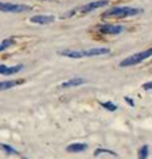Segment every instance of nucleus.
Listing matches in <instances>:
<instances>
[{
    "instance_id": "obj_1",
    "label": "nucleus",
    "mask_w": 152,
    "mask_h": 159,
    "mask_svg": "<svg viewBox=\"0 0 152 159\" xmlns=\"http://www.w3.org/2000/svg\"><path fill=\"white\" fill-rule=\"evenodd\" d=\"M111 53V49L106 47L91 48L88 50H62L58 52L59 55L73 59H79L83 57H96V56L107 55Z\"/></svg>"
},
{
    "instance_id": "obj_2",
    "label": "nucleus",
    "mask_w": 152,
    "mask_h": 159,
    "mask_svg": "<svg viewBox=\"0 0 152 159\" xmlns=\"http://www.w3.org/2000/svg\"><path fill=\"white\" fill-rule=\"evenodd\" d=\"M144 10L139 7H115L111 10L104 11L102 17L103 18H117V19H124V18L138 16L142 14Z\"/></svg>"
},
{
    "instance_id": "obj_3",
    "label": "nucleus",
    "mask_w": 152,
    "mask_h": 159,
    "mask_svg": "<svg viewBox=\"0 0 152 159\" xmlns=\"http://www.w3.org/2000/svg\"><path fill=\"white\" fill-rule=\"evenodd\" d=\"M152 56V48L150 49H147L145 51H141V52L135 53V54L128 56V57L124 58L123 61H120V66L121 68H128V67H132V66L139 65L143 62L146 59H148L149 57Z\"/></svg>"
},
{
    "instance_id": "obj_4",
    "label": "nucleus",
    "mask_w": 152,
    "mask_h": 159,
    "mask_svg": "<svg viewBox=\"0 0 152 159\" xmlns=\"http://www.w3.org/2000/svg\"><path fill=\"white\" fill-rule=\"evenodd\" d=\"M108 3H109L108 0H98V1H92V2H89V3H86L85 5H81V7H76L72 11H68V13L66 14V16L71 17L76 13L89 14V13H91V11H94L98 10V8L106 7V5H108Z\"/></svg>"
},
{
    "instance_id": "obj_5",
    "label": "nucleus",
    "mask_w": 152,
    "mask_h": 159,
    "mask_svg": "<svg viewBox=\"0 0 152 159\" xmlns=\"http://www.w3.org/2000/svg\"><path fill=\"white\" fill-rule=\"evenodd\" d=\"M32 7L27 4L12 3V2H0V11L7 14H21L31 11Z\"/></svg>"
},
{
    "instance_id": "obj_6",
    "label": "nucleus",
    "mask_w": 152,
    "mask_h": 159,
    "mask_svg": "<svg viewBox=\"0 0 152 159\" xmlns=\"http://www.w3.org/2000/svg\"><path fill=\"white\" fill-rule=\"evenodd\" d=\"M124 26L122 25H113V24H103V25L98 26V30L102 34L108 35H116L120 34L124 31Z\"/></svg>"
},
{
    "instance_id": "obj_7",
    "label": "nucleus",
    "mask_w": 152,
    "mask_h": 159,
    "mask_svg": "<svg viewBox=\"0 0 152 159\" xmlns=\"http://www.w3.org/2000/svg\"><path fill=\"white\" fill-rule=\"evenodd\" d=\"M24 69V65L19 64L15 66H7V65H0V75L3 76H11L19 73Z\"/></svg>"
},
{
    "instance_id": "obj_8",
    "label": "nucleus",
    "mask_w": 152,
    "mask_h": 159,
    "mask_svg": "<svg viewBox=\"0 0 152 159\" xmlns=\"http://www.w3.org/2000/svg\"><path fill=\"white\" fill-rule=\"evenodd\" d=\"M31 23L39 24V25H47V24L53 23L55 21V17L52 15H35L29 19Z\"/></svg>"
},
{
    "instance_id": "obj_9",
    "label": "nucleus",
    "mask_w": 152,
    "mask_h": 159,
    "mask_svg": "<svg viewBox=\"0 0 152 159\" xmlns=\"http://www.w3.org/2000/svg\"><path fill=\"white\" fill-rule=\"evenodd\" d=\"M86 81L83 79L82 77H74L71 78V79L67 80V81H64L59 85L61 89H70V88H76V86H79L81 84H85Z\"/></svg>"
},
{
    "instance_id": "obj_10",
    "label": "nucleus",
    "mask_w": 152,
    "mask_h": 159,
    "mask_svg": "<svg viewBox=\"0 0 152 159\" xmlns=\"http://www.w3.org/2000/svg\"><path fill=\"white\" fill-rule=\"evenodd\" d=\"M88 149V145L86 143H71L66 148V150L69 153H80V152H83Z\"/></svg>"
},
{
    "instance_id": "obj_11",
    "label": "nucleus",
    "mask_w": 152,
    "mask_h": 159,
    "mask_svg": "<svg viewBox=\"0 0 152 159\" xmlns=\"http://www.w3.org/2000/svg\"><path fill=\"white\" fill-rule=\"evenodd\" d=\"M22 81L20 80H5V81H0V92L2 91H7L15 88V86L19 85Z\"/></svg>"
},
{
    "instance_id": "obj_12",
    "label": "nucleus",
    "mask_w": 152,
    "mask_h": 159,
    "mask_svg": "<svg viewBox=\"0 0 152 159\" xmlns=\"http://www.w3.org/2000/svg\"><path fill=\"white\" fill-rule=\"evenodd\" d=\"M13 45H15V40L14 38H8L4 39L2 42H0V52H3L7 49H8L10 47H12Z\"/></svg>"
},
{
    "instance_id": "obj_13",
    "label": "nucleus",
    "mask_w": 152,
    "mask_h": 159,
    "mask_svg": "<svg viewBox=\"0 0 152 159\" xmlns=\"http://www.w3.org/2000/svg\"><path fill=\"white\" fill-rule=\"evenodd\" d=\"M0 149L3 150V151L8 155H18L19 152L17 150H15L13 147H11L10 145H7V143H0Z\"/></svg>"
},
{
    "instance_id": "obj_14",
    "label": "nucleus",
    "mask_w": 152,
    "mask_h": 159,
    "mask_svg": "<svg viewBox=\"0 0 152 159\" xmlns=\"http://www.w3.org/2000/svg\"><path fill=\"white\" fill-rule=\"evenodd\" d=\"M101 106L103 107V108H105L106 110H108V111L111 112H114L116 110L118 109V106L116 105L115 103H113L111 101H107V102H100Z\"/></svg>"
},
{
    "instance_id": "obj_15",
    "label": "nucleus",
    "mask_w": 152,
    "mask_h": 159,
    "mask_svg": "<svg viewBox=\"0 0 152 159\" xmlns=\"http://www.w3.org/2000/svg\"><path fill=\"white\" fill-rule=\"evenodd\" d=\"M149 156V147L148 145H144L139 152V159H147Z\"/></svg>"
},
{
    "instance_id": "obj_16",
    "label": "nucleus",
    "mask_w": 152,
    "mask_h": 159,
    "mask_svg": "<svg viewBox=\"0 0 152 159\" xmlns=\"http://www.w3.org/2000/svg\"><path fill=\"white\" fill-rule=\"evenodd\" d=\"M111 154V155H113V156H117V154H116L115 152H113V151H111V150H106V149H97L96 151H95V156H99L100 154Z\"/></svg>"
},
{
    "instance_id": "obj_17",
    "label": "nucleus",
    "mask_w": 152,
    "mask_h": 159,
    "mask_svg": "<svg viewBox=\"0 0 152 159\" xmlns=\"http://www.w3.org/2000/svg\"><path fill=\"white\" fill-rule=\"evenodd\" d=\"M142 88L145 89V91H152V81H148L144 83L142 85Z\"/></svg>"
},
{
    "instance_id": "obj_18",
    "label": "nucleus",
    "mask_w": 152,
    "mask_h": 159,
    "mask_svg": "<svg viewBox=\"0 0 152 159\" xmlns=\"http://www.w3.org/2000/svg\"><path fill=\"white\" fill-rule=\"evenodd\" d=\"M124 99L128 102V104H129L130 106H135V102H133L132 99H130V98H128V97H125Z\"/></svg>"
},
{
    "instance_id": "obj_19",
    "label": "nucleus",
    "mask_w": 152,
    "mask_h": 159,
    "mask_svg": "<svg viewBox=\"0 0 152 159\" xmlns=\"http://www.w3.org/2000/svg\"><path fill=\"white\" fill-rule=\"evenodd\" d=\"M41 1H52V0H41Z\"/></svg>"
}]
</instances>
